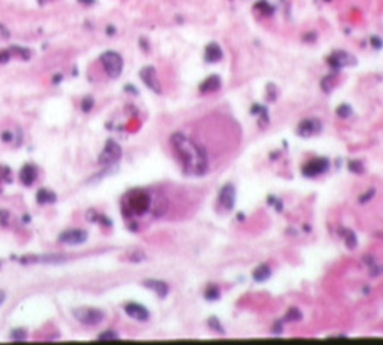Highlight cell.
Listing matches in <instances>:
<instances>
[{
	"label": "cell",
	"mask_w": 383,
	"mask_h": 345,
	"mask_svg": "<svg viewBox=\"0 0 383 345\" xmlns=\"http://www.w3.org/2000/svg\"><path fill=\"white\" fill-rule=\"evenodd\" d=\"M170 143L181 161L184 173L190 176H203L208 172V154L203 145L193 142L190 137L180 131L170 135Z\"/></svg>",
	"instance_id": "cell-1"
},
{
	"label": "cell",
	"mask_w": 383,
	"mask_h": 345,
	"mask_svg": "<svg viewBox=\"0 0 383 345\" xmlns=\"http://www.w3.org/2000/svg\"><path fill=\"white\" fill-rule=\"evenodd\" d=\"M151 195L146 190L135 189L128 192L122 198V213L125 217L131 219L134 216L145 215L151 209Z\"/></svg>",
	"instance_id": "cell-2"
},
{
	"label": "cell",
	"mask_w": 383,
	"mask_h": 345,
	"mask_svg": "<svg viewBox=\"0 0 383 345\" xmlns=\"http://www.w3.org/2000/svg\"><path fill=\"white\" fill-rule=\"evenodd\" d=\"M99 60H101L104 70L110 78L116 79L123 72V58L120 57V53H117L114 50H107L101 55Z\"/></svg>",
	"instance_id": "cell-3"
},
{
	"label": "cell",
	"mask_w": 383,
	"mask_h": 345,
	"mask_svg": "<svg viewBox=\"0 0 383 345\" xmlns=\"http://www.w3.org/2000/svg\"><path fill=\"white\" fill-rule=\"evenodd\" d=\"M73 316L82 325H99L105 318L104 312L96 307H76L73 309Z\"/></svg>",
	"instance_id": "cell-4"
},
{
	"label": "cell",
	"mask_w": 383,
	"mask_h": 345,
	"mask_svg": "<svg viewBox=\"0 0 383 345\" xmlns=\"http://www.w3.org/2000/svg\"><path fill=\"white\" fill-rule=\"evenodd\" d=\"M120 158H122V148H120V145L116 140L110 139V140H107V143H105V146L102 149L101 155H99L97 161H99L101 166L110 168V166H113V164H116Z\"/></svg>",
	"instance_id": "cell-5"
},
{
	"label": "cell",
	"mask_w": 383,
	"mask_h": 345,
	"mask_svg": "<svg viewBox=\"0 0 383 345\" xmlns=\"http://www.w3.org/2000/svg\"><path fill=\"white\" fill-rule=\"evenodd\" d=\"M236 198H237V193H236V187L231 183H226L219 189V195H218V205L221 207L222 210L225 212H230L234 209L236 205Z\"/></svg>",
	"instance_id": "cell-6"
},
{
	"label": "cell",
	"mask_w": 383,
	"mask_h": 345,
	"mask_svg": "<svg viewBox=\"0 0 383 345\" xmlns=\"http://www.w3.org/2000/svg\"><path fill=\"white\" fill-rule=\"evenodd\" d=\"M329 168H330V161L325 157H318V158H314V160L307 161L303 166L301 172L307 178H315V176L322 175L324 172H327Z\"/></svg>",
	"instance_id": "cell-7"
},
{
	"label": "cell",
	"mask_w": 383,
	"mask_h": 345,
	"mask_svg": "<svg viewBox=\"0 0 383 345\" xmlns=\"http://www.w3.org/2000/svg\"><path fill=\"white\" fill-rule=\"evenodd\" d=\"M327 63L332 67L333 72H339V70H342L344 67L356 64V58L351 57V55L347 53L345 50H335L327 58Z\"/></svg>",
	"instance_id": "cell-8"
},
{
	"label": "cell",
	"mask_w": 383,
	"mask_h": 345,
	"mask_svg": "<svg viewBox=\"0 0 383 345\" xmlns=\"http://www.w3.org/2000/svg\"><path fill=\"white\" fill-rule=\"evenodd\" d=\"M89 239V233L82 228H70L58 236V242L64 245H82Z\"/></svg>",
	"instance_id": "cell-9"
},
{
	"label": "cell",
	"mask_w": 383,
	"mask_h": 345,
	"mask_svg": "<svg viewBox=\"0 0 383 345\" xmlns=\"http://www.w3.org/2000/svg\"><path fill=\"white\" fill-rule=\"evenodd\" d=\"M322 131V123L319 119H304L298 123L296 134L300 137H312Z\"/></svg>",
	"instance_id": "cell-10"
},
{
	"label": "cell",
	"mask_w": 383,
	"mask_h": 345,
	"mask_svg": "<svg viewBox=\"0 0 383 345\" xmlns=\"http://www.w3.org/2000/svg\"><path fill=\"white\" fill-rule=\"evenodd\" d=\"M140 78L149 90H152L154 93H161V86L157 78V70H155V67H152V65L143 67L140 70Z\"/></svg>",
	"instance_id": "cell-11"
},
{
	"label": "cell",
	"mask_w": 383,
	"mask_h": 345,
	"mask_svg": "<svg viewBox=\"0 0 383 345\" xmlns=\"http://www.w3.org/2000/svg\"><path fill=\"white\" fill-rule=\"evenodd\" d=\"M123 310L128 316H131L137 321L145 323L149 320V310L145 306H141L140 302H128V304H125Z\"/></svg>",
	"instance_id": "cell-12"
},
{
	"label": "cell",
	"mask_w": 383,
	"mask_h": 345,
	"mask_svg": "<svg viewBox=\"0 0 383 345\" xmlns=\"http://www.w3.org/2000/svg\"><path fill=\"white\" fill-rule=\"evenodd\" d=\"M143 286L148 287V289H151V291L157 294L160 298H166V297L169 295V291H170L166 281H163V280H157V279L145 280V281H143Z\"/></svg>",
	"instance_id": "cell-13"
},
{
	"label": "cell",
	"mask_w": 383,
	"mask_h": 345,
	"mask_svg": "<svg viewBox=\"0 0 383 345\" xmlns=\"http://www.w3.org/2000/svg\"><path fill=\"white\" fill-rule=\"evenodd\" d=\"M222 57H224L222 47H221L218 43H215V41H211V43H208V44L205 46L204 58H205V61H207V63H210V64H215V63L221 61V60H222Z\"/></svg>",
	"instance_id": "cell-14"
},
{
	"label": "cell",
	"mask_w": 383,
	"mask_h": 345,
	"mask_svg": "<svg viewBox=\"0 0 383 345\" xmlns=\"http://www.w3.org/2000/svg\"><path fill=\"white\" fill-rule=\"evenodd\" d=\"M221 88V78L218 75H210L205 78L200 84V91L201 93H215Z\"/></svg>",
	"instance_id": "cell-15"
},
{
	"label": "cell",
	"mask_w": 383,
	"mask_h": 345,
	"mask_svg": "<svg viewBox=\"0 0 383 345\" xmlns=\"http://www.w3.org/2000/svg\"><path fill=\"white\" fill-rule=\"evenodd\" d=\"M35 179H37V168L32 166V164H24L20 169V181L24 186H32Z\"/></svg>",
	"instance_id": "cell-16"
},
{
	"label": "cell",
	"mask_w": 383,
	"mask_h": 345,
	"mask_svg": "<svg viewBox=\"0 0 383 345\" xmlns=\"http://www.w3.org/2000/svg\"><path fill=\"white\" fill-rule=\"evenodd\" d=\"M37 202L40 204V205H46V204H55L56 202V195L52 192V190H49V189H40L38 192H37Z\"/></svg>",
	"instance_id": "cell-17"
},
{
	"label": "cell",
	"mask_w": 383,
	"mask_h": 345,
	"mask_svg": "<svg viewBox=\"0 0 383 345\" xmlns=\"http://www.w3.org/2000/svg\"><path fill=\"white\" fill-rule=\"evenodd\" d=\"M271 274H272L271 268L263 263V265H259L257 268L254 269L252 279H254L255 281H259V283H263V281H266L269 277H271Z\"/></svg>",
	"instance_id": "cell-18"
},
{
	"label": "cell",
	"mask_w": 383,
	"mask_h": 345,
	"mask_svg": "<svg viewBox=\"0 0 383 345\" xmlns=\"http://www.w3.org/2000/svg\"><path fill=\"white\" fill-rule=\"evenodd\" d=\"M251 113L252 114H257L260 117V127L263 128L265 125L269 123V116H268V108H265L263 105H252L251 108Z\"/></svg>",
	"instance_id": "cell-19"
},
{
	"label": "cell",
	"mask_w": 383,
	"mask_h": 345,
	"mask_svg": "<svg viewBox=\"0 0 383 345\" xmlns=\"http://www.w3.org/2000/svg\"><path fill=\"white\" fill-rule=\"evenodd\" d=\"M336 73H338V72H333V73H330V75H327V76L322 78V81H321V88H322L324 93H330V91L333 90V87H335V84H336Z\"/></svg>",
	"instance_id": "cell-20"
},
{
	"label": "cell",
	"mask_w": 383,
	"mask_h": 345,
	"mask_svg": "<svg viewBox=\"0 0 383 345\" xmlns=\"http://www.w3.org/2000/svg\"><path fill=\"white\" fill-rule=\"evenodd\" d=\"M38 257V256H37ZM67 259L58 254H43L41 257H38L40 263H50V265H56V263H63Z\"/></svg>",
	"instance_id": "cell-21"
},
{
	"label": "cell",
	"mask_w": 383,
	"mask_h": 345,
	"mask_svg": "<svg viewBox=\"0 0 383 345\" xmlns=\"http://www.w3.org/2000/svg\"><path fill=\"white\" fill-rule=\"evenodd\" d=\"M340 233H342L345 245L348 246V250H354V248L358 246V237H356V234H354L353 231H350V230H345V228L340 230Z\"/></svg>",
	"instance_id": "cell-22"
},
{
	"label": "cell",
	"mask_w": 383,
	"mask_h": 345,
	"mask_svg": "<svg viewBox=\"0 0 383 345\" xmlns=\"http://www.w3.org/2000/svg\"><path fill=\"white\" fill-rule=\"evenodd\" d=\"M204 298L207 301H216L221 298V289L216 284H210L205 287V292H204Z\"/></svg>",
	"instance_id": "cell-23"
},
{
	"label": "cell",
	"mask_w": 383,
	"mask_h": 345,
	"mask_svg": "<svg viewBox=\"0 0 383 345\" xmlns=\"http://www.w3.org/2000/svg\"><path fill=\"white\" fill-rule=\"evenodd\" d=\"M254 9L260 11L262 14H265V16H272L274 11H275V8L271 3H268L266 0H259V2L254 5Z\"/></svg>",
	"instance_id": "cell-24"
},
{
	"label": "cell",
	"mask_w": 383,
	"mask_h": 345,
	"mask_svg": "<svg viewBox=\"0 0 383 345\" xmlns=\"http://www.w3.org/2000/svg\"><path fill=\"white\" fill-rule=\"evenodd\" d=\"M8 50L11 53V57H19L22 60H29V57H31L29 49H24V47H20V46H12Z\"/></svg>",
	"instance_id": "cell-25"
},
{
	"label": "cell",
	"mask_w": 383,
	"mask_h": 345,
	"mask_svg": "<svg viewBox=\"0 0 383 345\" xmlns=\"http://www.w3.org/2000/svg\"><path fill=\"white\" fill-rule=\"evenodd\" d=\"M336 114H338L340 119H348V117L353 114V108H351L348 104H340V105L336 108Z\"/></svg>",
	"instance_id": "cell-26"
},
{
	"label": "cell",
	"mask_w": 383,
	"mask_h": 345,
	"mask_svg": "<svg viewBox=\"0 0 383 345\" xmlns=\"http://www.w3.org/2000/svg\"><path fill=\"white\" fill-rule=\"evenodd\" d=\"M27 338V332L24 328H14L11 332V339L16 342H24Z\"/></svg>",
	"instance_id": "cell-27"
},
{
	"label": "cell",
	"mask_w": 383,
	"mask_h": 345,
	"mask_svg": "<svg viewBox=\"0 0 383 345\" xmlns=\"http://www.w3.org/2000/svg\"><path fill=\"white\" fill-rule=\"evenodd\" d=\"M303 320V313L298 310L296 307H292L288 310L286 313V321H291V323H295V321H301Z\"/></svg>",
	"instance_id": "cell-28"
},
{
	"label": "cell",
	"mask_w": 383,
	"mask_h": 345,
	"mask_svg": "<svg viewBox=\"0 0 383 345\" xmlns=\"http://www.w3.org/2000/svg\"><path fill=\"white\" fill-rule=\"evenodd\" d=\"M207 324L215 330V332H218V333H221V335H224L225 333V330H224V327H222V324H221V321L216 318V316H211V318H208V321H207Z\"/></svg>",
	"instance_id": "cell-29"
},
{
	"label": "cell",
	"mask_w": 383,
	"mask_h": 345,
	"mask_svg": "<svg viewBox=\"0 0 383 345\" xmlns=\"http://www.w3.org/2000/svg\"><path fill=\"white\" fill-rule=\"evenodd\" d=\"M117 339H119L117 333H116V332H113V330H107V332L101 333V335H99V338H97V341H101V342H108V341H117Z\"/></svg>",
	"instance_id": "cell-30"
},
{
	"label": "cell",
	"mask_w": 383,
	"mask_h": 345,
	"mask_svg": "<svg viewBox=\"0 0 383 345\" xmlns=\"http://www.w3.org/2000/svg\"><path fill=\"white\" fill-rule=\"evenodd\" d=\"M93 107H94V99L91 98V96H85L84 101H82V104H81L82 111H84V113H89Z\"/></svg>",
	"instance_id": "cell-31"
},
{
	"label": "cell",
	"mask_w": 383,
	"mask_h": 345,
	"mask_svg": "<svg viewBox=\"0 0 383 345\" xmlns=\"http://www.w3.org/2000/svg\"><path fill=\"white\" fill-rule=\"evenodd\" d=\"M348 169L354 173H362L363 172V164L359 160H353L348 163Z\"/></svg>",
	"instance_id": "cell-32"
},
{
	"label": "cell",
	"mask_w": 383,
	"mask_h": 345,
	"mask_svg": "<svg viewBox=\"0 0 383 345\" xmlns=\"http://www.w3.org/2000/svg\"><path fill=\"white\" fill-rule=\"evenodd\" d=\"M374 193H376V190L374 189H371V190H368L366 193H363V195L359 198V202L360 204H365V202H368V201H370L373 196H374Z\"/></svg>",
	"instance_id": "cell-33"
},
{
	"label": "cell",
	"mask_w": 383,
	"mask_h": 345,
	"mask_svg": "<svg viewBox=\"0 0 383 345\" xmlns=\"http://www.w3.org/2000/svg\"><path fill=\"white\" fill-rule=\"evenodd\" d=\"M371 46H373L374 49L380 50V49L383 47V40H382L380 37H377V35H373V37H371Z\"/></svg>",
	"instance_id": "cell-34"
},
{
	"label": "cell",
	"mask_w": 383,
	"mask_h": 345,
	"mask_svg": "<svg viewBox=\"0 0 383 345\" xmlns=\"http://www.w3.org/2000/svg\"><path fill=\"white\" fill-rule=\"evenodd\" d=\"M11 58H12V57H11V53H9V50H8V49H6V50H2V52H0V63H2V64L8 63Z\"/></svg>",
	"instance_id": "cell-35"
},
{
	"label": "cell",
	"mask_w": 383,
	"mask_h": 345,
	"mask_svg": "<svg viewBox=\"0 0 383 345\" xmlns=\"http://www.w3.org/2000/svg\"><path fill=\"white\" fill-rule=\"evenodd\" d=\"M12 137H14V134H12L11 131H5V132L2 134V139H3L5 142H12Z\"/></svg>",
	"instance_id": "cell-36"
},
{
	"label": "cell",
	"mask_w": 383,
	"mask_h": 345,
	"mask_svg": "<svg viewBox=\"0 0 383 345\" xmlns=\"http://www.w3.org/2000/svg\"><path fill=\"white\" fill-rule=\"evenodd\" d=\"M268 88L269 90H271V93H269V99H271V101H275V87H274V84H269L268 86Z\"/></svg>",
	"instance_id": "cell-37"
},
{
	"label": "cell",
	"mask_w": 383,
	"mask_h": 345,
	"mask_svg": "<svg viewBox=\"0 0 383 345\" xmlns=\"http://www.w3.org/2000/svg\"><path fill=\"white\" fill-rule=\"evenodd\" d=\"M272 332L277 333V335L281 333V323H278V321L275 323V325H274V328H272Z\"/></svg>",
	"instance_id": "cell-38"
},
{
	"label": "cell",
	"mask_w": 383,
	"mask_h": 345,
	"mask_svg": "<svg viewBox=\"0 0 383 345\" xmlns=\"http://www.w3.org/2000/svg\"><path fill=\"white\" fill-rule=\"evenodd\" d=\"M5 300H6V294H5V291H2V289H0V306L3 304Z\"/></svg>",
	"instance_id": "cell-39"
},
{
	"label": "cell",
	"mask_w": 383,
	"mask_h": 345,
	"mask_svg": "<svg viewBox=\"0 0 383 345\" xmlns=\"http://www.w3.org/2000/svg\"><path fill=\"white\" fill-rule=\"evenodd\" d=\"M79 3H82V5H93L96 0H78Z\"/></svg>",
	"instance_id": "cell-40"
},
{
	"label": "cell",
	"mask_w": 383,
	"mask_h": 345,
	"mask_svg": "<svg viewBox=\"0 0 383 345\" xmlns=\"http://www.w3.org/2000/svg\"><path fill=\"white\" fill-rule=\"evenodd\" d=\"M125 90H126V91H131V93H135V94L138 93V91H137V88H133V86H126V87H125Z\"/></svg>",
	"instance_id": "cell-41"
},
{
	"label": "cell",
	"mask_w": 383,
	"mask_h": 345,
	"mask_svg": "<svg viewBox=\"0 0 383 345\" xmlns=\"http://www.w3.org/2000/svg\"><path fill=\"white\" fill-rule=\"evenodd\" d=\"M107 34H114V27H113V26L110 27V26H108V27H107Z\"/></svg>",
	"instance_id": "cell-42"
},
{
	"label": "cell",
	"mask_w": 383,
	"mask_h": 345,
	"mask_svg": "<svg viewBox=\"0 0 383 345\" xmlns=\"http://www.w3.org/2000/svg\"><path fill=\"white\" fill-rule=\"evenodd\" d=\"M327 2H329V0H327Z\"/></svg>",
	"instance_id": "cell-43"
}]
</instances>
